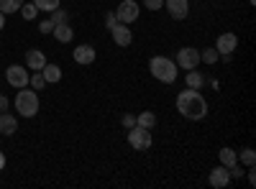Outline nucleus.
<instances>
[{
    "instance_id": "dca6fc26",
    "label": "nucleus",
    "mask_w": 256,
    "mask_h": 189,
    "mask_svg": "<svg viewBox=\"0 0 256 189\" xmlns=\"http://www.w3.org/2000/svg\"><path fill=\"white\" fill-rule=\"evenodd\" d=\"M41 74H44V79H46V85H54V82H59L62 79V67L59 64H44V69H41Z\"/></svg>"
},
{
    "instance_id": "72a5a7b5",
    "label": "nucleus",
    "mask_w": 256,
    "mask_h": 189,
    "mask_svg": "<svg viewBox=\"0 0 256 189\" xmlns=\"http://www.w3.org/2000/svg\"><path fill=\"white\" fill-rule=\"evenodd\" d=\"M0 28H6V13H0Z\"/></svg>"
},
{
    "instance_id": "1a4fd4ad",
    "label": "nucleus",
    "mask_w": 256,
    "mask_h": 189,
    "mask_svg": "<svg viewBox=\"0 0 256 189\" xmlns=\"http://www.w3.org/2000/svg\"><path fill=\"white\" fill-rule=\"evenodd\" d=\"M110 36H113V41L118 46H131L134 44V33H131V28H128L126 23H116L110 28Z\"/></svg>"
},
{
    "instance_id": "f3484780",
    "label": "nucleus",
    "mask_w": 256,
    "mask_h": 189,
    "mask_svg": "<svg viewBox=\"0 0 256 189\" xmlns=\"http://www.w3.org/2000/svg\"><path fill=\"white\" fill-rule=\"evenodd\" d=\"M184 82H187V87H190V90H200V87L205 85V77H202L200 72H195V69H187Z\"/></svg>"
},
{
    "instance_id": "6ab92c4d",
    "label": "nucleus",
    "mask_w": 256,
    "mask_h": 189,
    "mask_svg": "<svg viewBox=\"0 0 256 189\" xmlns=\"http://www.w3.org/2000/svg\"><path fill=\"white\" fill-rule=\"evenodd\" d=\"M218 159H220L223 166H233V164L238 161V154L233 151V149H220V151H218Z\"/></svg>"
},
{
    "instance_id": "f257e3e1",
    "label": "nucleus",
    "mask_w": 256,
    "mask_h": 189,
    "mask_svg": "<svg viewBox=\"0 0 256 189\" xmlns=\"http://www.w3.org/2000/svg\"><path fill=\"white\" fill-rule=\"evenodd\" d=\"M177 110L187 118V120H202L208 115V102L198 90H184L177 95Z\"/></svg>"
},
{
    "instance_id": "6e6552de",
    "label": "nucleus",
    "mask_w": 256,
    "mask_h": 189,
    "mask_svg": "<svg viewBox=\"0 0 256 189\" xmlns=\"http://www.w3.org/2000/svg\"><path fill=\"white\" fill-rule=\"evenodd\" d=\"M164 8L174 20H184L190 13V0H164Z\"/></svg>"
},
{
    "instance_id": "412c9836",
    "label": "nucleus",
    "mask_w": 256,
    "mask_h": 189,
    "mask_svg": "<svg viewBox=\"0 0 256 189\" xmlns=\"http://www.w3.org/2000/svg\"><path fill=\"white\" fill-rule=\"evenodd\" d=\"M218 59H220V54L216 51V46H212V49H202V51H200V61H205V64H216Z\"/></svg>"
},
{
    "instance_id": "9d476101",
    "label": "nucleus",
    "mask_w": 256,
    "mask_h": 189,
    "mask_svg": "<svg viewBox=\"0 0 256 189\" xmlns=\"http://www.w3.org/2000/svg\"><path fill=\"white\" fill-rule=\"evenodd\" d=\"M210 187H216V189H226L228 184H230V174H228V166H216V169L210 172Z\"/></svg>"
},
{
    "instance_id": "cd10ccee",
    "label": "nucleus",
    "mask_w": 256,
    "mask_h": 189,
    "mask_svg": "<svg viewBox=\"0 0 256 189\" xmlns=\"http://www.w3.org/2000/svg\"><path fill=\"white\" fill-rule=\"evenodd\" d=\"M144 8L146 10H159V8H164V0H144Z\"/></svg>"
},
{
    "instance_id": "4be33fe9",
    "label": "nucleus",
    "mask_w": 256,
    "mask_h": 189,
    "mask_svg": "<svg viewBox=\"0 0 256 189\" xmlns=\"http://www.w3.org/2000/svg\"><path fill=\"white\" fill-rule=\"evenodd\" d=\"M28 85L38 92V90H44V87H46V79H44V74H41V72H34V74L28 77Z\"/></svg>"
},
{
    "instance_id": "f704fd0d",
    "label": "nucleus",
    "mask_w": 256,
    "mask_h": 189,
    "mask_svg": "<svg viewBox=\"0 0 256 189\" xmlns=\"http://www.w3.org/2000/svg\"><path fill=\"white\" fill-rule=\"evenodd\" d=\"M248 3H251V5H254V3H256V0H248Z\"/></svg>"
},
{
    "instance_id": "473e14b6",
    "label": "nucleus",
    "mask_w": 256,
    "mask_h": 189,
    "mask_svg": "<svg viewBox=\"0 0 256 189\" xmlns=\"http://www.w3.org/2000/svg\"><path fill=\"white\" fill-rule=\"evenodd\" d=\"M3 169H6V154L0 151V172H3Z\"/></svg>"
},
{
    "instance_id": "ddd939ff",
    "label": "nucleus",
    "mask_w": 256,
    "mask_h": 189,
    "mask_svg": "<svg viewBox=\"0 0 256 189\" xmlns=\"http://www.w3.org/2000/svg\"><path fill=\"white\" fill-rule=\"evenodd\" d=\"M44 64H46V56L41 54L38 49H31V51H26V67H28V69H34V72H41V69H44Z\"/></svg>"
},
{
    "instance_id": "4468645a",
    "label": "nucleus",
    "mask_w": 256,
    "mask_h": 189,
    "mask_svg": "<svg viewBox=\"0 0 256 189\" xmlns=\"http://www.w3.org/2000/svg\"><path fill=\"white\" fill-rule=\"evenodd\" d=\"M18 131V120L10 113H0V133L3 136H13Z\"/></svg>"
},
{
    "instance_id": "7ed1b4c3",
    "label": "nucleus",
    "mask_w": 256,
    "mask_h": 189,
    "mask_svg": "<svg viewBox=\"0 0 256 189\" xmlns=\"http://www.w3.org/2000/svg\"><path fill=\"white\" fill-rule=\"evenodd\" d=\"M16 110H18V115H24V118H34L38 113V95H36V90L20 87L18 95H16Z\"/></svg>"
},
{
    "instance_id": "aec40b11",
    "label": "nucleus",
    "mask_w": 256,
    "mask_h": 189,
    "mask_svg": "<svg viewBox=\"0 0 256 189\" xmlns=\"http://www.w3.org/2000/svg\"><path fill=\"white\" fill-rule=\"evenodd\" d=\"M26 0H0V13H16V10H20V5H24Z\"/></svg>"
},
{
    "instance_id": "9b49d317",
    "label": "nucleus",
    "mask_w": 256,
    "mask_h": 189,
    "mask_svg": "<svg viewBox=\"0 0 256 189\" xmlns=\"http://www.w3.org/2000/svg\"><path fill=\"white\" fill-rule=\"evenodd\" d=\"M238 46V36L236 33H220L216 41V51L218 54H233V49Z\"/></svg>"
},
{
    "instance_id": "423d86ee",
    "label": "nucleus",
    "mask_w": 256,
    "mask_h": 189,
    "mask_svg": "<svg viewBox=\"0 0 256 189\" xmlns=\"http://www.w3.org/2000/svg\"><path fill=\"white\" fill-rule=\"evenodd\" d=\"M138 3L136 0H123V3L118 5V10H116V18H118V23H134V20L138 18Z\"/></svg>"
},
{
    "instance_id": "5701e85b",
    "label": "nucleus",
    "mask_w": 256,
    "mask_h": 189,
    "mask_svg": "<svg viewBox=\"0 0 256 189\" xmlns=\"http://www.w3.org/2000/svg\"><path fill=\"white\" fill-rule=\"evenodd\" d=\"M34 5H36L38 10L52 13V10H56V8H59V0H34Z\"/></svg>"
},
{
    "instance_id": "a878e982",
    "label": "nucleus",
    "mask_w": 256,
    "mask_h": 189,
    "mask_svg": "<svg viewBox=\"0 0 256 189\" xmlns=\"http://www.w3.org/2000/svg\"><path fill=\"white\" fill-rule=\"evenodd\" d=\"M49 20H52L54 26H59V23H67V13H64L62 8H56V10H52V18H49Z\"/></svg>"
},
{
    "instance_id": "a211bd4d",
    "label": "nucleus",
    "mask_w": 256,
    "mask_h": 189,
    "mask_svg": "<svg viewBox=\"0 0 256 189\" xmlns=\"http://www.w3.org/2000/svg\"><path fill=\"white\" fill-rule=\"evenodd\" d=\"M136 125H141V128H148V131H152L154 128V125H156V115L154 113H138L136 115Z\"/></svg>"
},
{
    "instance_id": "393cba45",
    "label": "nucleus",
    "mask_w": 256,
    "mask_h": 189,
    "mask_svg": "<svg viewBox=\"0 0 256 189\" xmlns=\"http://www.w3.org/2000/svg\"><path fill=\"white\" fill-rule=\"evenodd\" d=\"M241 161L251 169V166L256 164V151H254V149H244V151H241Z\"/></svg>"
},
{
    "instance_id": "bb28decb",
    "label": "nucleus",
    "mask_w": 256,
    "mask_h": 189,
    "mask_svg": "<svg viewBox=\"0 0 256 189\" xmlns=\"http://www.w3.org/2000/svg\"><path fill=\"white\" fill-rule=\"evenodd\" d=\"M120 123H123V128L128 131V128H134V125H136V115L134 113H126L123 118H120Z\"/></svg>"
},
{
    "instance_id": "2eb2a0df",
    "label": "nucleus",
    "mask_w": 256,
    "mask_h": 189,
    "mask_svg": "<svg viewBox=\"0 0 256 189\" xmlns=\"http://www.w3.org/2000/svg\"><path fill=\"white\" fill-rule=\"evenodd\" d=\"M54 38L59 41V44H70V41L74 38V31L70 28V23H59V26H54Z\"/></svg>"
},
{
    "instance_id": "0eeeda50",
    "label": "nucleus",
    "mask_w": 256,
    "mask_h": 189,
    "mask_svg": "<svg viewBox=\"0 0 256 189\" xmlns=\"http://www.w3.org/2000/svg\"><path fill=\"white\" fill-rule=\"evenodd\" d=\"M177 64H180L182 69H198V67H200V51H198V49H192V46L180 49V54H177Z\"/></svg>"
},
{
    "instance_id": "c85d7f7f",
    "label": "nucleus",
    "mask_w": 256,
    "mask_h": 189,
    "mask_svg": "<svg viewBox=\"0 0 256 189\" xmlns=\"http://www.w3.org/2000/svg\"><path fill=\"white\" fill-rule=\"evenodd\" d=\"M38 31H41V33H52V31H54V23H52L49 18L41 20V23H38Z\"/></svg>"
},
{
    "instance_id": "20e7f679",
    "label": "nucleus",
    "mask_w": 256,
    "mask_h": 189,
    "mask_svg": "<svg viewBox=\"0 0 256 189\" xmlns=\"http://www.w3.org/2000/svg\"><path fill=\"white\" fill-rule=\"evenodd\" d=\"M128 143L134 146L136 151H148L152 149V131L148 128H141V125H134V128H128Z\"/></svg>"
},
{
    "instance_id": "b1692460",
    "label": "nucleus",
    "mask_w": 256,
    "mask_h": 189,
    "mask_svg": "<svg viewBox=\"0 0 256 189\" xmlns=\"http://www.w3.org/2000/svg\"><path fill=\"white\" fill-rule=\"evenodd\" d=\"M36 13H38V8L34 3H24V5H20V15H24V20H34Z\"/></svg>"
},
{
    "instance_id": "f8f14e48",
    "label": "nucleus",
    "mask_w": 256,
    "mask_h": 189,
    "mask_svg": "<svg viewBox=\"0 0 256 189\" xmlns=\"http://www.w3.org/2000/svg\"><path fill=\"white\" fill-rule=\"evenodd\" d=\"M74 61H77V64H84V67H88V64H92V61H95V56H98V51L90 46V44H82V46H77L74 49Z\"/></svg>"
},
{
    "instance_id": "39448f33",
    "label": "nucleus",
    "mask_w": 256,
    "mask_h": 189,
    "mask_svg": "<svg viewBox=\"0 0 256 189\" xmlns=\"http://www.w3.org/2000/svg\"><path fill=\"white\" fill-rule=\"evenodd\" d=\"M28 67H18V64H13V67H8L6 69V79H8V85L10 87H16V90H20V87H28Z\"/></svg>"
},
{
    "instance_id": "f03ea898",
    "label": "nucleus",
    "mask_w": 256,
    "mask_h": 189,
    "mask_svg": "<svg viewBox=\"0 0 256 189\" xmlns=\"http://www.w3.org/2000/svg\"><path fill=\"white\" fill-rule=\"evenodd\" d=\"M148 72H152L154 79L164 82V85H172V82L177 79V61L166 59V56H154L152 61H148Z\"/></svg>"
},
{
    "instance_id": "7c9ffc66",
    "label": "nucleus",
    "mask_w": 256,
    "mask_h": 189,
    "mask_svg": "<svg viewBox=\"0 0 256 189\" xmlns=\"http://www.w3.org/2000/svg\"><path fill=\"white\" fill-rule=\"evenodd\" d=\"M8 105H10L8 97H6V95H0V113H6V110H8Z\"/></svg>"
},
{
    "instance_id": "c756f323",
    "label": "nucleus",
    "mask_w": 256,
    "mask_h": 189,
    "mask_svg": "<svg viewBox=\"0 0 256 189\" xmlns=\"http://www.w3.org/2000/svg\"><path fill=\"white\" fill-rule=\"evenodd\" d=\"M118 23V18H116V13H108V15H105V26H108V28H113Z\"/></svg>"
},
{
    "instance_id": "2f4dec72",
    "label": "nucleus",
    "mask_w": 256,
    "mask_h": 189,
    "mask_svg": "<svg viewBox=\"0 0 256 189\" xmlns=\"http://www.w3.org/2000/svg\"><path fill=\"white\" fill-rule=\"evenodd\" d=\"M248 184H251V187L256 184V174H254V166H251V172H248Z\"/></svg>"
}]
</instances>
